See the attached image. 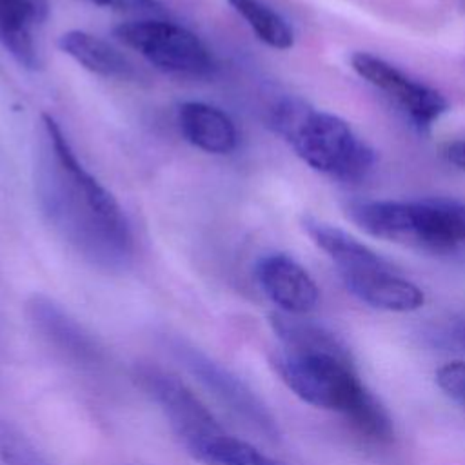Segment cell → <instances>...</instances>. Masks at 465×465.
Here are the masks:
<instances>
[{
	"instance_id": "obj_1",
	"label": "cell",
	"mask_w": 465,
	"mask_h": 465,
	"mask_svg": "<svg viewBox=\"0 0 465 465\" xmlns=\"http://www.w3.org/2000/svg\"><path fill=\"white\" fill-rule=\"evenodd\" d=\"M35 189L51 229L85 262L105 271L131 263L134 238L124 209L82 165L49 113L40 116Z\"/></svg>"
},
{
	"instance_id": "obj_2",
	"label": "cell",
	"mask_w": 465,
	"mask_h": 465,
	"mask_svg": "<svg viewBox=\"0 0 465 465\" xmlns=\"http://www.w3.org/2000/svg\"><path fill=\"white\" fill-rule=\"evenodd\" d=\"M282 343L274 369L282 381L305 403L334 411L365 438H392V421L383 405L361 383L349 349L325 327L294 314H271Z\"/></svg>"
},
{
	"instance_id": "obj_3",
	"label": "cell",
	"mask_w": 465,
	"mask_h": 465,
	"mask_svg": "<svg viewBox=\"0 0 465 465\" xmlns=\"http://www.w3.org/2000/svg\"><path fill=\"white\" fill-rule=\"evenodd\" d=\"M269 125L307 165L336 180L358 182L374 165V151L345 120L300 98H282L271 109Z\"/></svg>"
},
{
	"instance_id": "obj_4",
	"label": "cell",
	"mask_w": 465,
	"mask_h": 465,
	"mask_svg": "<svg viewBox=\"0 0 465 465\" xmlns=\"http://www.w3.org/2000/svg\"><path fill=\"white\" fill-rule=\"evenodd\" d=\"M113 35L163 73L209 76L216 69L209 47L193 31L178 24L154 18L131 20L118 24Z\"/></svg>"
},
{
	"instance_id": "obj_5",
	"label": "cell",
	"mask_w": 465,
	"mask_h": 465,
	"mask_svg": "<svg viewBox=\"0 0 465 465\" xmlns=\"http://www.w3.org/2000/svg\"><path fill=\"white\" fill-rule=\"evenodd\" d=\"M134 378L140 389L163 412L167 423L187 452L209 436L225 429L196 392L174 374L156 365L143 363L136 365Z\"/></svg>"
},
{
	"instance_id": "obj_6",
	"label": "cell",
	"mask_w": 465,
	"mask_h": 465,
	"mask_svg": "<svg viewBox=\"0 0 465 465\" xmlns=\"http://www.w3.org/2000/svg\"><path fill=\"white\" fill-rule=\"evenodd\" d=\"M171 349L182 365L247 427L267 438L278 432L265 403L227 367L185 341H174Z\"/></svg>"
},
{
	"instance_id": "obj_7",
	"label": "cell",
	"mask_w": 465,
	"mask_h": 465,
	"mask_svg": "<svg viewBox=\"0 0 465 465\" xmlns=\"http://www.w3.org/2000/svg\"><path fill=\"white\" fill-rule=\"evenodd\" d=\"M351 67L360 78L394 102L420 129L430 127L449 109L441 93L411 78L380 56L365 51L352 53Z\"/></svg>"
},
{
	"instance_id": "obj_8",
	"label": "cell",
	"mask_w": 465,
	"mask_h": 465,
	"mask_svg": "<svg viewBox=\"0 0 465 465\" xmlns=\"http://www.w3.org/2000/svg\"><path fill=\"white\" fill-rule=\"evenodd\" d=\"M27 318L47 345L76 367L100 371L105 365L104 347L53 300L33 296L27 302Z\"/></svg>"
},
{
	"instance_id": "obj_9",
	"label": "cell",
	"mask_w": 465,
	"mask_h": 465,
	"mask_svg": "<svg viewBox=\"0 0 465 465\" xmlns=\"http://www.w3.org/2000/svg\"><path fill=\"white\" fill-rule=\"evenodd\" d=\"M338 274L349 292L374 309L409 312L420 309L425 302L423 291L403 278L396 267L380 254L358 267L338 271Z\"/></svg>"
},
{
	"instance_id": "obj_10",
	"label": "cell",
	"mask_w": 465,
	"mask_h": 465,
	"mask_svg": "<svg viewBox=\"0 0 465 465\" xmlns=\"http://www.w3.org/2000/svg\"><path fill=\"white\" fill-rule=\"evenodd\" d=\"M254 276L280 312L302 316L318 305L320 291L312 276L289 254L272 252L258 260Z\"/></svg>"
},
{
	"instance_id": "obj_11",
	"label": "cell",
	"mask_w": 465,
	"mask_h": 465,
	"mask_svg": "<svg viewBox=\"0 0 465 465\" xmlns=\"http://www.w3.org/2000/svg\"><path fill=\"white\" fill-rule=\"evenodd\" d=\"M347 213L367 234L420 249L418 202H356L349 205Z\"/></svg>"
},
{
	"instance_id": "obj_12",
	"label": "cell",
	"mask_w": 465,
	"mask_h": 465,
	"mask_svg": "<svg viewBox=\"0 0 465 465\" xmlns=\"http://www.w3.org/2000/svg\"><path fill=\"white\" fill-rule=\"evenodd\" d=\"M178 125L183 138L211 154H229L236 149V125L227 113L205 102H183L178 107Z\"/></svg>"
},
{
	"instance_id": "obj_13",
	"label": "cell",
	"mask_w": 465,
	"mask_h": 465,
	"mask_svg": "<svg viewBox=\"0 0 465 465\" xmlns=\"http://www.w3.org/2000/svg\"><path fill=\"white\" fill-rule=\"evenodd\" d=\"M420 207V249L454 252L465 247V202L427 198Z\"/></svg>"
},
{
	"instance_id": "obj_14",
	"label": "cell",
	"mask_w": 465,
	"mask_h": 465,
	"mask_svg": "<svg viewBox=\"0 0 465 465\" xmlns=\"http://www.w3.org/2000/svg\"><path fill=\"white\" fill-rule=\"evenodd\" d=\"M58 47L62 53L71 56L76 64L93 74L114 80H136L138 69L134 64L113 47L104 38L91 35L87 31L73 29L58 38Z\"/></svg>"
},
{
	"instance_id": "obj_15",
	"label": "cell",
	"mask_w": 465,
	"mask_h": 465,
	"mask_svg": "<svg viewBox=\"0 0 465 465\" xmlns=\"http://www.w3.org/2000/svg\"><path fill=\"white\" fill-rule=\"evenodd\" d=\"M189 454L203 465H285L225 429L198 443Z\"/></svg>"
},
{
	"instance_id": "obj_16",
	"label": "cell",
	"mask_w": 465,
	"mask_h": 465,
	"mask_svg": "<svg viewBox=\"0 0 465 465\" xmlns=\"http://www.w3.org/2000/svg\"><path fill=\"white\" fill-rule=\"evenodd\" d=\"M252 33L269 47L285 51L294 44V33L282 15L262 0H227Z\"/></svg>"
},
{
	"instance_id": "obj_17",
	"label": "cell",
	"mask_w": 465,
	"mask_h": 465,
	"mask_svg": "<svg viewBox=\"0 0 465 465\" xmlns=\"http://www.w3.org/2000/svg\"><path fill=\"white\" fill-rule=\"evenodd\" d=\"M0 461L4 465H49L13 423L0 420Z\"/></svg>"
},
{
	"instance_id": "obj_18",
	"label": "cell",
	"mask_w": 465,
	"mask_h": 465,
	"mask_svg": "<svg viewBox=\"0 0 465 465\" xmlns=\"http://www.w3.org/2000/svg\"><path fill=\"white\" fill-rule=\"evenodd\" d=\"M0 44L25 69H38L40 58L29 27L16 25L0 15Z\"/></svg>"
},
{
	"instance_id": "obj_19",
	"label": "cell",
	"mask_w": 465,
	"mask_h": 465,
	"mask_svg": "<svg viewBox=\"0 0 465 465\" xmlns=\"http://www.w3.org/2000/svg\"><path fill=\"white\" fill-rule=\"evenodd\" d=\"M0 15L16 25L29 27L47 15L45 0H0Z\"/></svg>"
},
{
	"instance_id": "obj_20",
	"label": "cell",
	"mask_w": 465,
	"mask_h": 465,
	"mask_svg": "<svg viewBox=\"0 0 465 465\" xmlns=\"http://www.w3.org/2000/svg\"><path fill=\"white\" fill-rule=\"evenodd\" d=\"M438 387L454 401L465 407V361H449L436 371Z\"/></svg>"
},
{
	"instance_id": "obj_21",
	"label": "cell",
	"mask_w": 465,
	"mask_h": 465,
	"mask_svg": "<svg viewBox=\"0 0 465 465\" xmlns=\"http://www.w3.org/2000/svg\"><path fill=\"white\" fill-rule=\"evenodd\" d=\"M96 5L118 9V11H131V13H151L160 11L156 0H91Z\"/></svg>"
},
{
	"instance_id": "obj_22",
	"label": "cell",
	"mask_w": 465,
	"mask_h": 465,
	"mask_svg": "<svg viewBox=\"0 0 465 465\" xmlns=\"http://www.w3.org/2000/svg\"><path fill=\"white\" fill-rule=\"evenodd\" d=\"M443 154L449 163L465 171V140H454L445 145Z\"/></svg>"
},
{
	"instance_id": "obj_23",
	"label": "cell",
	"mask_w": 465,
	"mask_h": 465,
	"mask_svg": "<svg viewBox=\"0 0 465 465\" xmlns=\"http://www.w3.org/2000/svg\"><path fill=\"white\" fill-rule=\"evenodd\" d=\"M450 336H452L454 343L465 351V323L456 325V327L452 329V334H450Z\"/></svg>"
}]
</instances>
